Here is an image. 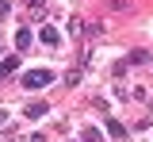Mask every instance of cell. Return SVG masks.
<instances>
[{
    "label": "cell",
    "mask_w": 153,
    "mask_h": 142,
    "mask_svg": "<svg viewBox=\"0 0 153 142\" xmlns=\"http://www.w3.org/2000/svg\"><path fill=\"white\" fill-rule=\"evenodd\" d=\"M4 119H8V111H0V123H4Z\"/></svg>",
    "instance_id": "obj_12"
},
{
    "label": "cell",
    "mask_w": 153,
    "mask_h": 142,
    "mask_svg": "<svg viewBox=\"0 0 153 142\" xmlns=\"http://www.w3.org/2000/svg\"><path fill=\"white\" fill-rule=\"evenodd\" d=\"M27 46H31V31L19 27V31H16V50H27Z\"/></svg>",
    "instance_id": "obj_7"
},
{
    "label": "cell",
    "mask_w": 153,
    "mask_h": 142,
    "mask_svg": "<svg viewBox=\"0 0 153 142\" xmlns=\"http://www.w3.org/2000/svg\"><path fill=\"white\" fill-rule=\"evenodd\" d=\"M80 142H103V131L100 127H84L80 131Z\"/></svg>",
    "instance_id": "obj_5"
},
{
    "label": "cell",
    "mask_w": 153,
    "mask_h": 142,
    "mask_svg": "<svg viewBox=\"0 0 153 142\" xmlns=\"http://www.w3.org/2000/svg\"><path fill=\"white\" fill-rule=\"evenodd\" d=\"M50 81H54L50 69H27V73H23V88H46Z\"/></svg>",
    "instance_id": "obj_1"
},
{
    "label": "cell",
    "mask_w": 153,
    "mask_h": 142,
    "mask_svg": "<svg viewBox=\"0 0 153 142\" xmlns=\"http://www.w3.org/2000/svg\"><path fill=\"white\" fill-rule=\"evenodd\" d=\"M8 12H12V0H0V23L8 19Z\"/></svg>",
    "instance_id": "obj_11"
},
{
    "label": "cell",
    "mask_w": 153,
    "mask_h": 142,
    "mask_svg": "<svg viewBox=\"0 0 153 142\" xmlns=\"http://www.w3.org/2000/svg\"><path fill=\"white\" fill-rule=\"evenodd\" d=\"M107 135H111V138H126V127L119 119H107Z\"/></svg>",
    "instance_id": "obj_6"
},
{
    "label": "cell",
    "mask_w": 153,
    "mask_h": 142,
    "mask_svg": "<svg viewBox=\"0 0 153 142\" xmlns=\"http://www.w3.org/2000/svg\"><path fill=\"white\" fill-rule=\"evenodd\" d=\"M16 69H19V58H16V54H8V58L0 61V77H12Z\"/></svg>",
    "instance_id": "obj_2"
},
{
    "label": "cell",
    "mask_w": 153,
    "mask_h": 142,
    "mask_svg": "<svg viewBox=\"0 0 153 142\" xmlns=\"http://www.w3.org/2000/svg\"><path fill=\"white\" fill-rule=\"evenodd\" d=\"M80 77H84V65H73V69L65 73V84L73 88V84H80Z\"/></svg>",
    "instance_id": "obj_8"
},
{
    "label": "cell",
    "mask_w": 153,
    "mask_h": 142,
    "mask_svg": "<svg viewBox=\"0 0 153 142\" xmlns=\"http://www.w3.org/2000/svg\"><path fill=\"white\" fill-rule=\"evenodd\" d=\"M38 39L46 42V46H57V42H61V35H57V27H42V35H38Z\"/></svg>",
    "instance_id": "obj_4"
},
{
    "label": "cell",
    "mask_w": 153,
    "mask_h": 142,
    "mask_svg": "<svg viewBox=\"0 0 153 142\" xmlns=\"http://www.w3.org/2000/svg\"><path fill=\"white\" fill-rule=\"evenodd\" d=\"M27 4V12H35V16H42V8H46V0H23Z\"/></svg>",
    "instance_id": "obj_10"
},
{
    "label": "cell",
    "mask_w": 153,
    "mask_h": 142,
    "mask_svg": "<svg viewBox=\"0 0 153 142\" xmlns=\"http://www.w3.org/2000/svg\"><path fill=\"white\" fill-rule=\"evenodd\" d=\"M146 61H149V54H146V50H134V54H130V61H126V65H146Z\"/></svg>",
    "instance_id": "obj_9"
},
{
    "label": "cell",
    "mask_w": 153,
    "mask_h": 142,
    "mask_svg": "<svg viewBox=\"0 0 153 142\" xmlns=\"http://www.w3.org/2000/svg\"><path fill=\"white\" fill-rule=\"evenodd\" d=\"M23 115H27V119H42V115H46V104H42V100L27 104V108H23Z\"/></svg>",
    "instance_id": "obj_3"
}]
</instances>
